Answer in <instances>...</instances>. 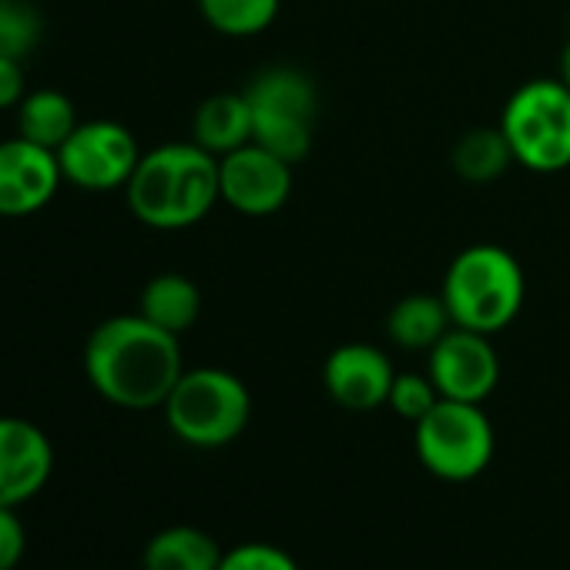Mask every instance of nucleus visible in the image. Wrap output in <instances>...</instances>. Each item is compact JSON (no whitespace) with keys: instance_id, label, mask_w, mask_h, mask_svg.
<instances>
[{"instance_id":"f257e3e1","label":"nucleus","mask_w":570,"mask_h":570,"mask_svg":"<svg viewBox=\"0 0 570 570\" xmlns=\"http://www.w3.org/2000/svg\"><path fill=\"white\" fill-rule=\"evenodd\" d=\"M181 373V336L165 333L141 313L98 323L85 343V376L91 390L121 410H161Z\"/></svg>"},{"instance_id":"f03ea898","label":"nucleus","mask_w":570,"mask_h":570,"mask_svg":"<svg viewBox=\"0 0 570 570\" xmlns=\"http://www.w3.org/2000/svg\"><path fill=\"white\" fill-rule=\"evenodd\" d=\"M125 198L131 215L155 232L191 228L222 202L218 158L195 141L158 145L141 155Z\"/></svg>"},{"instance_id":"7ed1b4c3","label":"nucleus","mask_w":570,"mask_h":570,"mask_svg":"<svg viewBox=\"0 0 570 570\" xmlns=\"http://www.w3.org/2000/svg\"><path fill=\"white\" fill-rule=\"evenodd\" d=\"M453 326L497 336L523 309L527 278L513 252L503 245H466L446 268L440 289Z\"/></svg>"},{"instance_id":"20e7f679","label":"nucleus","mask_w":570,"mask_h":570,"mask_svg":"<svg viewBox=\"0 0 570 570\" xmlns=\"http://www.w3.org/2000/svg\"><path fill=\"white\" fill-rule=\"evenodd\" d=\"M161 413L171 436L185 446L222 450L245 433L252 420V393L228 370L195 366L181 373Z\"/></svg>"},{"instance_id":"39448f33","label":"nucleus","mask_w":570,"mask_h":570,"mask_svg":"<svg viewBox=\"0 0 570 570\" xmlns=\"http://www.w3.org/2000/svg\"><path fill=\"white\" fill-rule=\"evenodd\" d=\"M245 101L252 111V141L293 165L313 151L320 91L306 71L289 65L265 68L245 85Z\"/></svg>"},{"instance_id":"423d86ee","label":"nucleus","mask_w":570,"mask_h":570,"mask_svg":"<svg viewBox=\"0 0 570 570\" xmlns=\"http://www.w3.org/2000/svg\"><path fill=\"white\" fill-rule=\"evenodd\" d=\"M500 131L513 161L533 175L570 168V91L560 78L523 81L503 105Z\"/></svg>"},{"instance_id":"0eeeda50","label":"nucleus","mask_w":570,"mask_h":570,"mask_svg":"<svg viewBox=\"0 0 570 570\" xmlns=\"http://www.w3.org/2000/svg\"><path fill=\"white\" fill-rule=\"evenodd\" d=\"M413 446L426 473L446 483H470L493 463L497 433L480 403L440 400L413 423Z\"/></svg>"},{"instance_id":"6e6552de","label":"nucleus","mask_w":570,"mask_h":570,"mask_svg":"<svg viewBox=\"0 0 570 570\" xmlns=\"http://www.w3.org/2000/svg\"><path fill=\"white\" fill-rule=\"evenodd\" d=\"M141 155L138 138L121 121L95 118L81 121L58 148V165L65 181L81 191H118L131 181Z\"/></svg>"},{"instance_id":"1a4fd4ad","label":"nucleus","mask_w":570,"mask_h":570,"mask_svg":"<svg viewBox=\"0 0 570 570\" xmlns=\"http://www.w3.org/2000/svg\"><path fill=\"white\" fill-rule=\"evenodd\" d=\"M222 202L248 218L275 215L293 195V161L248 141L218 158Z\"/></svg>"},{"instance_id":"9d476101","label":"nucleus","mask_w":570,"mask_h":570,"mask_svg":"<svg viewBox=\"0 0 570 570\" xmlns=\"http://www.w3.org/2000/svg\"><path fill=\"white\" fill-rule=\"evenodd\" d=\"M426 373L440 393V400L460 403H487L500 383V356L490 336L453 326L430 353Z\"/></svg>"},{"instance_id":"9b49d317","label":"nucleus","mask_w":570,"mask_h":570,"mask_svg":"<svg viewBox=\"0 0 570 570\" xmlns=\"http://www.w3.org/2000/svg\"><path fill=\"white\" fill-rule=\"evenodd\" d=\"M65 175L58 151L28 138L0 141V218H28L55 202Z\"/></svg>"},{"instance_id":"f8f14e48","label":"nucleus","mask_w":570,"mask_h":570,"mask_svg":"<svg viewBox=\"0 0 570 570\" xmlns=\"http://www.w3.org/2000/svg\"><path fill=\"white\" fill-rule=\"evenodd\" d=\"M51 436L24 416H0V507L21 510L51 483Z\"/></svg>"},{"instance_id":"ddd939ff","label":"nucleus","mask_w":570,"mask_h":570,"mask_svg":"<svg viewBox=\"0 0 570 570\" xmlns=\"http://www.w3.org/2000/svg\"><path fill=\"white\" fill-rule=\"evenodd\" d=\"M396 370L373 343H343L323 363V386L330 400L350 413H373L386 406Z\"/></svg>"},{"instance_id":"4468645a","label":"nucleus","mask_w":570,"mask_h":570,"mask_svg":"<svg viewBox=\"0 0 570 570\" xmlns=\"http://www.w3.org/2000/svg\"><path fill=\"white\" fill-rule=\"evenodd\" d=\"M191 141L222 158L252 141V111L245 91H222L198 105L191 118Z\"/></svg>"},{"instance_id":"2eb2a0df","label":"nucleus","mask_w":570,"mask_h":570,"mask_svg":"<svg viewBox=\"0 0 570 570\" xmlns=\"http://www.w3.org/2000/svg\"><path fill=\"white\" fill-rule=\"evenodd\" d=\"M450 330L453 320L440 293H410L386 316L390 343L410 353H430Z\"/></svg>"},{"instance_id":"dca6fc26","label":"nucleus","mask_w":570,"mask_h":570,"mask_svg":"<svg viewBox=\"0 0 570 570\" xmlns=\"http://www.w3.org/2000/svg\"><path fill=\"white\" fill-rule=\"evenodd\" d=\"M218 540L191 523L161 527L141 553V570H218Z\"/></svg>"},{"instance_id":"f3484780","label":"nucleus","mask_w":570,"mask_h":570,"mask_svg":"<svg viewBox=\"0 0 570 570\" xmlns=\"http://www.w3.org/2000/svg\"><path fill=\"white\" fill-rule=\"evenodd\" d=\"M138 313L148 323L161 326L165 333L185 336L202 316V293L188 275L161 272V275L145 282L141 299H138Z\"/></svg>"},{"instance_id":"a211bd4d","label":"nucleus","mask_w":570,"mask_h":570,"mask_svg":"<svg viewBox=\"0 0 570 570\" xmlns=\"http://www.w3.org/2000/svg\"><path fill=\"white\" fill-rule=\"evenodd\" d=\"M78 125L81 121H78L75 101L58 88L28 91L24 101L18 105V135L51 151H58Z\"/></svg>"},{"instance_id":"6ab92c4d","label":"nucleus","mask_w":570,"mask_h":570,"mask_svg":"<svg viewBox=\"0 0 570 570\" xmlns=\"http://www.w3.org/2000/svg\"><path fill=\"white\" fill-rule=\"evenodd\" d=\"M453 171L463 178V181H473V185H487V181H497L513 161V151L497 128H473L466 131L456 145H453Z\"/></svg>"},{"instance_id":"aec40b11","label":"nucleus","mask_w":570,"mask_h":570,"mask_svg":"<svg viewBox=\"0 0 570 570\" xmlns=\"http://www.w3.org/2000/svg\"><path fill=\"white\" fill-rule=\"evenodd\" d=\"M282 0H198L202 21L222 38H255L275 24Z\"/></svg>"},{"instance_id":"412c9836","label":"nucleus","mask_w":570,"mask_h":570,"mask_svg":"<svg viewBox=\"0 0 570 570\" xmlns=\"http://www.w3.org/2000/svg\"><path fill=\"white\" fill-rule=\"evenodd\" d=\"M45 35V21L31 0H0V58L24 61Z\"/></svg>"},{"instance_id":"4be33fe9","label":"nucleus","mask_w":570,"mask_h":570,"mask_svg":"<svg viewBox=\"0 0 570 570\" xmlns=\"http://www.w3.org/2000/svg\"><path fill=\"white\" fill-rule=\"evenodd\" d=\"M436 403H440V393L430 373H396L390 400H386V406L406 423H420Z\"/></svg>"},{"instance_id":"5701e85b","label":"nucleus","mask_w":570,"mask_h":570,"mask_svg":"<svg viewBox=\"0 0 570 570\" xmlns=\"http://www.w3.org/2000/svg\"><path fill=\"white\" fill-rule=\"evenodd\" d=\"M218 570H303L299 560L265 540H248L222 553Z\"/></svg>"},{"instance_id":"b1692460","label":"nucleus","mask_w":570,"mask_h":570,"mask_svg":"<svg viewBox=\"0 0 570 570\" xmlns=\"http://www.w3.org/2000/svg\"><path fill=\"white\" fill-rule=\"evenodd\" d=\"M28 553V530L18 507H0V570H18Z\"/></svg>"},{"instance_id":"393cba45","label":"nucleus","mask_w":570,"mask_h":570,"mask_svg":"<svg viewBox=\"0 0 570 570\" xmlns=\"http://www.w3.org/2000/svg\"><path fill=\"white\" fill-rule=\"evenodd\" d=\"M28 95L24 65L14 58H0V111H18Z\"/></svg>"},{"instance_id":"a878e982","label":"nucleus","mask_w":570,"mask_h":570,"mask_svg":"<svg viewBox=\"0 0 570 570\" xmlns=\"http://www.w3.org/2000/svg\"><path fill=\"white\" fill-rule=\"evenodd\" d=\"M557 78H560V85L570 91V45L560 51V65H557Z\"/></svg>"}]
</instances>
